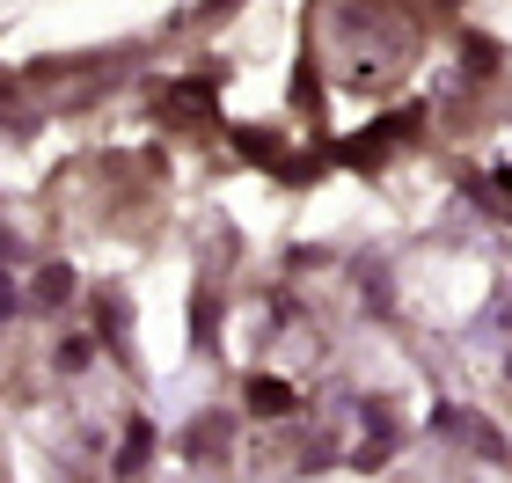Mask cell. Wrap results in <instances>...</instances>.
I'll use <instances>...</instances> for the list:
<instances>
[{"label":"cell","mask_w":512,"mask_h":483,"mask_svg":"<svg viewBox=\"0 0 512 483\" xmlns=\"http://www.w3.org/2000/svg\"><path fill=\"white\" fill-rule=\"evenodd\" d=\"M293 396H286V388H278V381H256V410H286Z\"/></svg>","instance_id":"obj_1"}]
</instances>
